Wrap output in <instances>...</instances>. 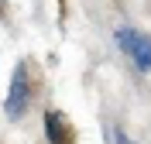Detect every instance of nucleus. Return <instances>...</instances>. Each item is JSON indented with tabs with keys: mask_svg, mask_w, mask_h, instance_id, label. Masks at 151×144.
Instances as JSON below:
<instances>
[{
	"mask_svg": "<svg viewBox=\"0 0 151 144\" xmlns=\"http://www.w3.org/2000/svg\"><path fill=\"white\" fill-rule=\"evenodd\" d=\"M31 103V82H28V65L17 62L14 69V79H10V89H7V100H4V110H7L10 120H21L24 110Z\"/></svg>",
	"mask_w": 151,
	"mask_h": 144,
	"instance_id": "obj_1",
	"label": "nucleus"
},
{
	"mask_svg": "<svg viewBox=\"0 0 151 144\" xmlns=\"http://www.w3.org/2000/svg\"><path fill=\"white\" fill-rule=\"evenodd\" d=\"M45 134H48L52 144H72V127H69V120L62 113H55V110L45 113Z\"/></svg>",
	"mask_w": 151,
	"mask_h": 144,
	"instance_id": "obj_3",
	"label": "nucleus"
},
{
	"mask_svg": "<svg viewBox=\"0 0 151 144\" xmlns=\"http://www.w3.org/2000/svg\"><path fill=\"white\" fill-rule=\"evenodd\" d=\"M113 137H117V144H134L131 137H127V134H124V130H120V127H117V130H113Z\"/></svg>",
	"mask_w": 151,
	"mask_h": 144,
	"instance_id": "obj_4",
	"label": "nucleus"
},
{
	"mask_svg": "<svg viewBox=\"0 0 151 144\" xmlns=\"http://www.w3.org/2000/svg\"><path fill=\"white\" fill-rule=\"evenodd\" d=\"M117 45H120V52H127V55L134 58V65L141 69V72H151V38L148 34H137V31H131V28H120L117 31Z\"/></svg>",
	"mask_w": 151,
	"mask_h": 144,
	"instance_id": "obj_2",
	"label": "nucleus"
}]
</instances>
